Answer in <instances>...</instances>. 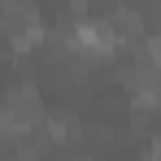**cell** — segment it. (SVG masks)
Wrapping results in <instances>:
<instances>
[{
    "instance_id": "obj_1",
    "label": "cell",
    "mask_w": 161,
    "mask_h": 161,
    "mask_svg": "<svg viewBox=\"0 0 161 161\" xmlns=\"http://www.w3.org/2000/svg\"><path fill=\"white\" fill-rule=\"evenodd\" d=\"M70 44L83 48V53H113V48L122 44V35L113 31L109 18H79V22L70 26Z\"/></svg>"
},
{
    "instance_id": "obj_2",
    "label": "cell",
    "mask_w": 161,
    "mask_h": 161,
    "mask_svg": "<svg viewBox=\"0 0 161 161\" xmlns=\"http://www.w3.org/2000/svg\"><path fill=\"white\" fill-rule=\"evenodd\" d=\"M148 57H153V65H161V31L153 35V44H148Z\"/></svg>"
},
{
    "instance_id": "obj_3",
    "label": "cell",
    "mask_w": 161,
    "mask_h": 161,
    "mask_svg": "<svg viewBox=\"0 0 161 161\" xmlns=\"http://www.w3.org/2000/svg\"><path fill=\"white\" fill-rule=\"evenodd\" d=\"M153 161H161V135L153 139Z\"/></svg>"
}]
</instances>
